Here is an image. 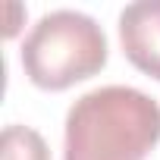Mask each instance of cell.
Masks as SVG:
<instances>
[{
  "mask_svg": "<svg viewBox=\"0 0 160 160\" xmlns=\"http://www.w3.org/2000/svg\"><path fill=\"white\" fill-rule=\"evenodd\" d=\"M107 66L104 28L78 10H53L41 16L22 44V69L32 85L63 91L98 75Z\"/></svg>",
  "mask_w": 160,
  "mask_h": 160,
  "instance_id": "obj_2",
  "label": "cell"
},
{
  "mask_svg": "<svg viewBox=\"0 0 160 160\" xmlns=\"http://www.w3.org/2000/svg\"><path fill=\"white\" fill-rule=\"evenodd\" d=\"M0 160H50V151L35 129L7 126L0 138Z\"/></svg>",
  "mask_w": 160,
  "mask_h": 160,
  "instance_id": "obj_4",
  "label": "cell"
},
{
  "mask_svg": "<svg viewBox=\"0 0 160 160\" xmlns=\"http://www.w3.org/2000/svg\"><path fill=\"white\" fill-rule=\"evenodd\" d=\"M160 141V104L129 85L82 94L66 113L63 160H144Z\"/></svg>",
  "mask_w": 160,
  "mask_h": 160,
  "instance_id": "obj_1",
  "label": "cell"
},
{
  "mask_svg": "<svg viewBox=\"0 0 160 160\" xmlns=\"http://www.w3.org/2000/svg\"><path fill=\"white\" fill-rule=\"evenodd\" d=\"M119 44L135 69L160 82V0L129 3L119 13Z\"/></svg>",
  "mask_w": 160,
  "mask_h": 160,
  "instance_id": "obj_3",
  "label": "cell"
}]
</instances>
